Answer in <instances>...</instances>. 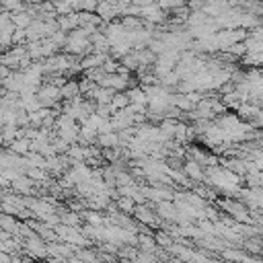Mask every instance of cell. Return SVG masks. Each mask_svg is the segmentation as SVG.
Here are the masks:
<instances>
[]
</instances>
